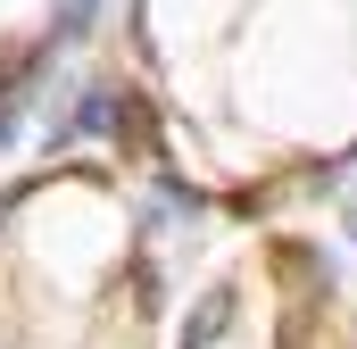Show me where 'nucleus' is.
<instances>
[{"label": "nucleus", "instance_id": "obj_1", "mask_svg": "<svg viewBox=\"0 0 357 349\" xmlns=\"http://www.w3.org/2000/svg\"><path fill=\"white\" fill-rule=\"evenodd\" d=\"M91 25V0H75V8H67V34H84Z\"/></svg>", "mask_w": 357, "mask_h": 349}]
</instances>
